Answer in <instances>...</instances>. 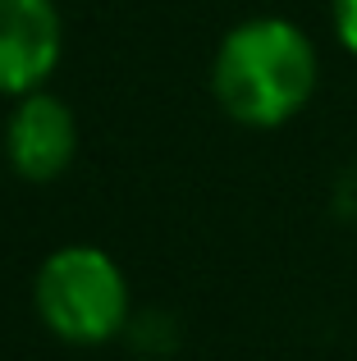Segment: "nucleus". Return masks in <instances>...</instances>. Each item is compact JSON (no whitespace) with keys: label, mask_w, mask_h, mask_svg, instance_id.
I'll return each mask as SVG.
<instances>
[{"label":"nucleus","mask_w":357,"mask_h":361,"mask_svg":"<svg viewBox=\"0 0 357 361\" xmlns=\"http://www.w3.org/2000/svg\"><path fill=\"white\" fill-rule=\"evenodd\" d=\"M321 64L316 46L289 18H248L229 27L211 64V92L229 119L279 128L312 101Z\"/></svg>","instance_id":"nucleus-1"},{"label":"nucleus","mask_w":357,"mask_h":361,"mask_svg":"<svg viewBox=\"0 0 357 361\" xmlns=\"http://www.w3.org/2000/svg\"><path fill=\"white\" fill-rule=\"evenodd\" d=\"M37 316L64 343H106L128 320L124 270L101 247H60L37 270Z\"/></svg>","instance_id":"nucleus-2"},{"label":"nucleus","mask_w":357,"mask_h":361,"mask_svg":"<svg viewBox=\"0 0 357 361\" xmlns=\"http://www.w3.org/2000/svg\"><path fill=\"white\" fill-rule=\"evenodd\" d=\"M5 156L28 183H51L78 156V119L51 92H28L18 97L14 115L5 123Z\"/></svg>","instance_id":"nucleus-3"},{"label":"nucleus","mask_w":357,"mask_h":361,"mask_svg":"<svg viewBox=\"0 0 357 361\" xmlns=\"http://www.w3.org/2000/svg\"><path fill=\"white\" fill-rule=\"evenodd\" d=\"M60 46L55 0H0V97L37 92L60 64Z\"/></svg>","instance_id":"nucleus-4"},{"label":"nucleus","mask_w":357,"mask_h":361,"mask_svg":"<svg viewBox=\"0 0 357 361\" xmlns=\"http://www.w3.org/2000/svg\"><path fill=\"white\" fill-rule=\"evenodd\" d=\"M334 32H339L344 51L357 55V0H334Z\"/></svg>","instance_id":"nucleus-5"}]
</instances>
